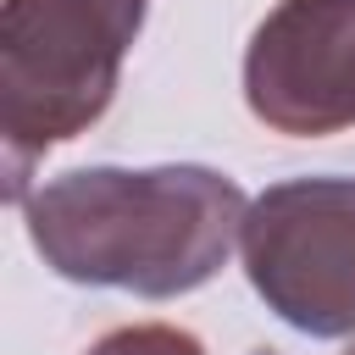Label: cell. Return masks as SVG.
<instances>
[{
    "label": "cell",
    "instance_id": "cell-1",
    "mask_svg": "<svg viewBox=\"0 0 355 355\" xmlns=\"http://www.w3.org/2000/svg\"><path fill=\"white\" fill-rule=\"evenodd\" d=\"M244 189L200 161L72 166L22 200L39 261L83 288L178 300L205 288L244 233Z\"/></svg>",
    "mask_w": 355,
    "mask_h": 355
},
{
    "label": "cell",
    "instance_id": "cell-2",
    "mask_svg": "<svg viewBox=\"0 0 355 355\" xmlns=\"http://www.w3.org/2000/svg\"><path fill=\"white\" fill-rule=\"evenodd\" d=\"M150 0H6L0 6V144L6 200H28L33 161L89 133L116 100Z\"/></svg>",
    "mask_w": 355,
    "mask_h": 355
},
{
    "label": "cell",
    "instance_id": "cell-3",
    "mask_svg": "<svg viewBox=\"0 0 355 355\" xmlns=\"http://www.w3.org/2000/svg\"><path fill=\"white\" fill-rule=\"evenodd\" d=\"M239 261L261 305L305 338L355 333V178L266 183L239 233Z\"/></svg>",
    "mask_w": 355,
    "mask_h": 355
},
{
    "label": "cell",
    "instance_id": "cell-4",
    "mask_svg": "<svg viewBox=\"0 0 355 355\" xmlns=\"http://www.w3.org/2000/svg\"><path fill=\"white\" fill-rule=\"evenodd\" d=\"M244 105L283 139L355 128V0H277L244 44Z\"/></svg>",
    "mask_w": 355,
    "mask_h": 355
},
{
    "label": "cell",
    "instance_id": "cell-5",
    "mask_svg": "<svg viewBox=\"0 0 355 355\" xmlns=\"http://www.w3.org/2000/svg\"><path fill=\"white\" fill-rule=\"evenodd\" d=\"M83 355H205V344L189 327H172V322H133V327L100 333Z\"/></svg>",
    "mask_w": 355,
    "mask_h": 355
},
{
    "label": "cell",
    "instance_id": "cell-6",
    "mask_svg": "<svg viewBox=\"0 0 355 355\" xmlns=\"http://www.w3.org/2000/svg\"><path fill=\"white\" fill-rule=\"evenodd\" d=\"M344 355H355V344H349V349H344Z\"/></svg>",
    "mask_w": 355,
    "mask_h": 355
}]
</instances>
